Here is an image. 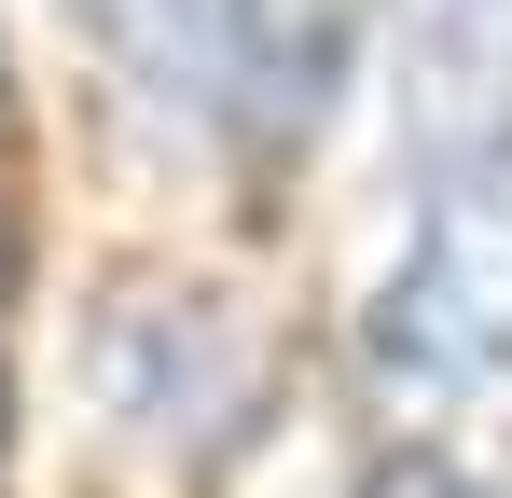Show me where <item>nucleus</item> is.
Returning <instances> with one entry per match:
<instances>
[{
	"instance_id": "1",
	"label": "nucleus",
	"mask_w": 512,
	"mask_h": 498,
	"mask_svg": "<svg viewBox=\"0 0 512 498\" xmlns=\"http://www.w3.org/2000/svg\"><path fill=\"white\" fill-rule=\"evenodd\" d=\"M360 360L388 388H499L512 374V180H429L402 263L374 277Z\"/></svg>"
},
{
	"instance_id": "2",
	"label": "nucleus",
	"mask_w": 512,
	"mask_h": 498,
	"mask_svg": "<svg viewBox=\"0 0 512 498\" xmlns=\"http://www.w3.org/2000/svg\"><path fill=\"white\" fill-rule=\"evenodd\" d=\"M416 180H512V0H402Z\"/></svg>"
},
{
	"instance_id": "3",
	"label": "nucleus",
	"mask_w": 512,
	"mask_h": 498,
	"mask_svg": "<svg viewBox=\"0 0 512 498\" xmlns=\"http://www.w3.org/2000/svg\"><path fill=\"white\" fill-rule=\"evenodd\" d=\"M84 14L153 97L236 111V83H250V0H84Z\"/></svg>"
},
{
	"instance_id": "4",
	"label": "nucleus",
	"mask_w": 512,
	"mask_h": 498,
	"mask_svg": "<svg viewBox=\"0 0 512 498\" xmlns=\"http://www.w3.org/2000/svg\"><path fill=\"white\" fill-rule=\"evenodd\" d=\"M360 498H499V485H485V471H457V457H416V443H402V457H374V471H360Z\"/></svg>"
},
{
	"instance_id": "5",
	"label": "nucleus",
	"mask_w": 512,
	"mask_h": 498,
	"mask_svg": "<svg viewBox=\"0 0 512 498\" xmlns=\"http://www.w3.org/2000/svg\"><path fill=\"white\" fill-rule=\"evenodd\" d=\"M0 125H14V70H0Z\"/></svg>"
}]
</instances>
